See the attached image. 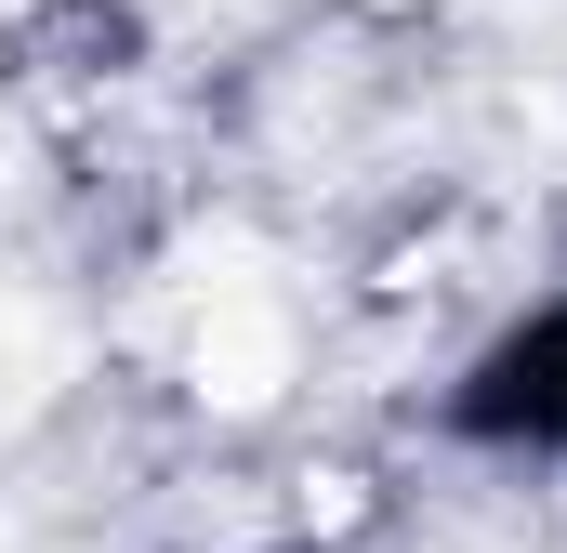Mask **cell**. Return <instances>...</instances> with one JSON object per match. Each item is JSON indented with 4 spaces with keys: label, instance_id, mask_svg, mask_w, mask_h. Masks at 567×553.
<instances>
[{
    "label": "cell",
    "instance_id": "cell-1",
    "mask_svg": "<svg viewBox=\"0 0 567 553\" xmlns=\"http://www.w3.org/2000/svg\"><path fill=\"white\" fill-rule=\"evenodd\" d=\"M0 66L40 106H93L145 66V13L133 0H0Z\"/></svg>",
    "mask_w": 567,
    "mask_h": 553
},
{
    "label": "cell",
    "instance_id": "cell-2",
    "mask_svg": "<svg viewBox=\"0 0 567 553\" xmlns=\"http://www.w3.org/2000/svg\"><path fill=\"white\" fill-rule=\"evenodd\" d=\"M198 396L212 409H278L290 396V316L265 290H212V316H198Z\"/></svg>",
    "mask_w": 567,
    "mask_h": 553
},
{
    "label": "cell",
    "instance_id": "cell-3",
    "mask_svg": "<svg viewBox=\"0 0 567 553\" xmlns=\"http://www.w3.org/2000/svg\"><path fill=\"white\" fill-rule=\"evenodd\" d=\"M357 27H423V13H449V0H343Z\"/></svg>",
    "mask_w": 567,
    "mask_h": 553
}]
</instances>
